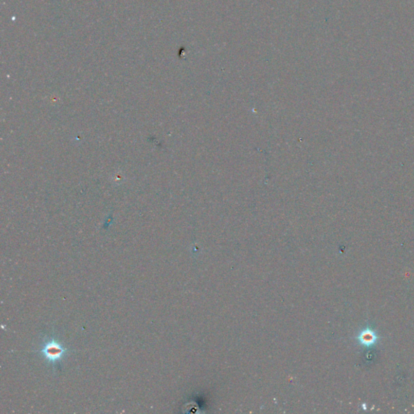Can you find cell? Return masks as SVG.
Instances as JSON below:
<instances>
[{"label": "cell", "mask_w": 414, "mask_h": 414, "mask_svg": "<svg viewBox=\"0 0 414 414\" xmlns=\"http://www.w3.org/2000/svg\"><path fill=\"white\" fill-rule=\"evenodd\" d=\"M40 354L53 366H58L64 356L69 354L70 350L65 347L55 338L45 339L41 345Z\"/></svg>", "instance_id": "1"}, {"label": "cell", "mask_w": 414, "mask_h": 414, "mask_svg": "<svg viewBox=\"0 0 414 414\" xmlns=\"http://www.w3.org/2000/svg\"><path fill=\"white\" fill-rule=\"evenodd\" d=\"M357 342L361 347L370 349L376 346L379 341V336L371 326L367 325L366 328L359 331L357 336Z\"/></svg>", "instance_id": "2"}]
</instances>
